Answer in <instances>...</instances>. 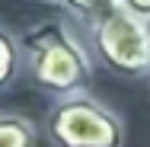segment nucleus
Here are the masks:
<instances>
[{
    "mask_svg": "<svg viewBox=\"0 0 150 147\" xmlns=\"http://www.w3.org/2000/svg\"><path fill=\"white\" fill-rule=\"evenodd\" d=\"M118 6L125 10V13L137 16L141 23H147V19H150V0H118Z\"/></svg>",
    "mask_w": 150,
    "mask_h": 147,
    "instance_id": "0eeeda50",
    "label": "nucleus"
},
{
    "mask_svg": "<svg viewBox=\"0 0 150 147\" xmlns=\"http://www.w3.org/2000/svg\"><path fill=\"white\" fill-rule=\"evenodd\" d=\"M19 45H23V70L51 99L90 89L96 61L77 26H70L67 19L35 23L32 29H26V35H19Z\"/></svg>",
    "mask_w": 150,
    "mask_h": 147,
    "instance_id": "f257e3e1",
    "label": "nucleus"
},
{
    "mask_svg": "<svg viewBox=\"0 0 150 147\" xmlns=\"http://www.w3.org/2000/svg\"><path fill=\"white\" fill-rule=\"evenodd\" d=\"M42 3H51L67 13V23L77 26V32L93 29L96 23H102L105 16H112L118 10V0H42Z\"/></svg>",
    "mask_w": 150,
    "mask_h": 147,
    "instance_id": "20e7f679",
    "label": "nucleus"
},
{
    "mask_svg": "<svg viewBox=\"0 0 150 147\" xmlns=\"http://www.w3.org/2000/svg\"><path fill=\"white\" fill-rule=\"evenodd\" d=\"M80 35L90 48L93 61H99L105 70H112L118 77H131V80L150 77V45L144 23L137 16L125 13L121 6Z\"/></svg>",
    "mask_w": 150,
    "mask_h": 147,
    "instance_id": "7ed1b4c3",
    "label": "nucleus"
},
{
    "mask_svg": "<svg viewBox=\"0 0 150 147\" xmlns=\"http://www.w3.org/2000/svg\"><path fill=\"white\" fill-rule=\"evenodd\" d=\"M23 74V45L19 35L0 26V93L10 89Z\"/></svg>",
    "mask_w": 150,
    "mask_h": 147,
    "instance_id": "39448f33",
    "label": "nucleus"
},
{
    "mask_svg": "<svg viewBox=\"0 0 150 147\" xmlns=\"http://www.w3.org/2000/svg\"><path fill=\"white\" fill-rule=\"evenodd\" d=\"M38 128L23 112H0V147H35Z\"/></svg>",
    "mask_w": 150,
    "mask_h": 147,
    "instance_id": "423d86ee",
    "label": "nucleus"
},
{
    "mask_svg": "<svg viewBox=\"0 0 150 147\" xmlns=\"http://www.w3.org/2000/svg\"><path fill=\"white\" fill-rule=\"evenodd\" d=\"M45 134L51 147H125L128 141L121 115L90 89L54 99L45 115Z\"/></svg>",
    "mask_w": 150,
    "mask_h": 147,
    "instance_id": "f03ea898",
    "label": "nucleus"
},
{
    "mask_svg": "<svg viewBox=\"0 0 150 147\" xmlns=\"http://www.w3.org/2000/svg\"><path fill=\"white\" fill-rule=\"evenodd\" d=\"M144 32H147V45H150V19L144 23Z\"/></svg>",
    "mask_w": 150,
    "mask_h": 147,
    "instance_id": "6e6552de",
    "label": "nucleus"
}]
</instances>
